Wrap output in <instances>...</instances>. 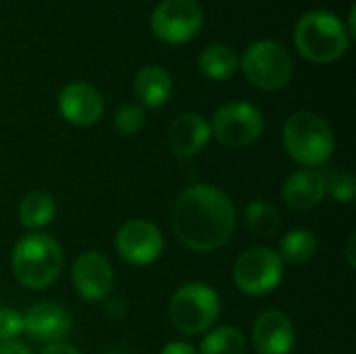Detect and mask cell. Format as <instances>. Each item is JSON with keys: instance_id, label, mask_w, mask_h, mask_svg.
I'll return each mask as SVG.
<instances>
[{"instance_id": "cell-11", "label": "cell", "mask_w": 356, "mask_h": 354, "mask_svg": "<svg viewBox=\"0 0 356 354\" xmlns=\"http://www.w3.org/2000/svg\"><path fill=\"white\" fill-rule=\"evenodd\" d=\"M75 292L88 303H102L111 296L115 273L108 259L100 252H81L71 271Z\"/></svg>"}, {"instance_id": "cell-30", "label": "cell", "mask_w": 356, "mask_h": 354, "mask_svg": "<svg viewBox=\"0 0 356 354\" xmlns=\"http://www.w3.org/2000/svg\"><path fill=\"white\" fill-rule=\"evenodd\" d=\"M108 354H123V353H108Z\"/></svg>"}, {"instance_id": "cell-22", "label": "cell", "mask_w": 356, "mask_h": 354, "mask_svg": "<svg viewBox=\"0 0 356 354\" xmlns=\"http://www.w3.org/2000/svg\"><path fill=\"white\" fill-rule=\"evenodd\" d=\"M246 338L240 330L223 325L213 330L200 344L198 354H246Z\"/></svg>"}, {"instance_id": "cell-18", "label": "cell", "mask_w": 356, "mask_h": 354, "mask_svg": "<svg viewBox=\"0 0 356 354\" xmlns=\"http://www.w3.org/2000/svg\"><path fill=\"white\" fill-rule=\"evenodd\" d=\"M240 67L238 54L225 44H211L198 56V69L204 77L215 81L229 79Z\"/></svg>"}, {"instance_id": "cell-1", "label": "cell", "mask_w": 356, "mask_h": 354, "mask_svg": "<svg viewBox=\"0 0 356 354\" xmlns=\"http://www.w3.org/2000/svg\"><path fill=\"white\" fill-rule=\"evenodd\" d=\"M171 223L177 240L186 248L213 252L234 236L236 209L223 190L211 184H196L175 200Z\"/></svg>"}, {"instance_id": "cell-24", "label": "cell", "mask_w": 356, "mask_h": 354, "mask_svg": "<svg viewBox=\"0 0 356 354\" xmlns=\"http://www.w3.org/2000/svg\"><path fill=\"white\" fill-rule=\"evenodd\" d=\"M325 192L332 194L334 200L338 202H353L356 196V179L353 173H334L325 177Z\"/></svg>"}, {"instance_id": "cell-10", "label": "cell", "mask_w": 356, "mask_h": 354, "mask_svg": "<svg viewBox=\"0 0 356 354\" xmlns=\"http://www.w3.org/2000/svg\"><path fill=\"white\" fill-rule=\"evenodd\" d=\"M115 248L125 263L134 267H144L161 257L165 240L154 223L144 219H131L119 227L115 236Z\"/></svg>"}, {"instance_id": "cell-9", "label": "cell", "mask_w": 356, "mask_h": 354, "mask_svg": "<svg viewBox=\"0 0 356 354\" xmlns=\"http://www.w3.org/2000/svg\"><path fill=\"white\" fill-rule=\"evenodd\" d=\"M204 23V10L196 0H163L150 15L152 33L167 44L192 40Z\"/></svg>"}, {"instance_id": "cell-12", "label": "cell", "mask_w": 356, "mask_h": 354, "mask_svg": "<svg viewBox=\"0 0 356 354\" xmlns=\"http://www.w3.org/2000/svg\"><path fill=\"white\" fill-rule=\"evenodd\" d=\"M58 111L65 117V121L77 127H88V125H94L102 117L104 100H102V94L94 86L86 81H73L60 90Z\"/></svg>"}, {"instance_id": "cell-27", "label": "cell", "mask_w": 356, "mask_h": 354, "mask_svg": "<svg viewBox=\"0 0 356 354\" xmlns=\"http://www.w3.org/2000/svg\"><path fill=\"white\" fill-rule=\"evenodd\" d=\"M40 354H81L75 346L65 344V342H56V344H48Z\"/></svg>"}, {"instance_id": "cell-26", "label": "cell", "mask_w": 356, "mask_h": 354, "mask_svg": "<svg viewBox=\"0 0 356 354\" xmlns=\"http://www.w3.org/2000/svg\"><path fill=\"white\" fill-rule=\"evenodd\" d=\"M161 354H198L196 348L188 342H169L165 344V348L161 351Z\"/></svg>"}, {"instance_id": "cell-15", "label": "cell", "mask_w": 356, "mask_h": 354, "mask_svg": "<svg viewBox=\"0 0 356 354\" xmlns=\"http://www.w3.org/2000/svg\"><path fill=\"white\" fill-rule=\"evenodd\" d=\"M325 196V175L319 169L294 171L282 188L284 202L294 211H311Z\"/></svg>"}, {"instance_id": "cell-5", "label": "cell", "mask_w": 356, "mask_h": 354, "mask_svg": "<svg viewBox=\"0 0 356 354\" xmlns=\"http://www.w3.org/2000/svg\"><path fill=\"white\" fill-rule=\"evenodd\" d=\"M219 313L221 303L217 292L202 282L181 286L173 294L169 305L171 323L175 325V330L188 336L207 332L219 319Z\"/></svg>"}, {"instance_id": "cell-29", "label": "cell", "mask_w": 356, "mask_h": 354, "mask_svg": "<svg viewBox=\"0 0 356 354\" xmlns=\"http://www.w3.org/2000/svg\"><path fill=\"white\" fill-rule=\"evenodd\" d=\"M355 242H356V236H350V238H348V246H346V257H348V265H350V267H356Z\"/></svg>"}, {"instance_id": "cell-4", "label": "cell", "mask_w": 356, "mask_h": 354, "mask_svg": "<svg viewBox=\"0 0 356 354\" xmlns=\"http://www.w3.org/2000/svg\"><path fill=\"white\" fill-rule=\"evenodd\" d=\"M286 152L307 169L325 165L336 148V138L330 123L311 111H300L292 115L282 131Z\"/></svg>"}, {"instance_id": "cell-2", "label": "cell", "mask_w": 356, "mask_h": 354, "mask_svg": "<svg viewBox=\"0 0 356 354\" xmlns=\"http://www.w3.org/2000/svg\"><path fill=\"white\" fill-rule=\"evenodd\" d=\"M63 269L60 244L42 232L23 236L13 250V273L17 282L29 290L48 288Z\"/></svg>"}, {"instance_id": "cell-16", "label": "cell", "mask_w": 356, "mask_h": 354, "mask_svg": "<svg viewBox=\"0 0 356 354\" xmlns=\"http://www.w3.org/2000/svg\"><path fill=\"white\" fill-rule=\"evenodd\" d=\"M211 140V125L198 113L179 115L169 127V144L177 156L198 154Z\"/></svg>"}, {"instance_id": "cell-13", "label": "cell", "mask_w": 356, "mask_h": 354, "mask_svg": "<svg viewBox=\"0 0 356 354\" xmlns=\"http://www.w3.org/2000/svg\"><path fill=\"white\" fill-rule=\"evenodd\" d=\"M23 332L35 342L56 344L63 342L71 332L69 313L56 303H38L23 315Z\"/></svg>"}, {"instance_id": "cell-23", "label": "cell", "mask_w": 356, "mask_h": 354, "mask_svg": "<svg viewBox=\"0 0 356 354\" xmlns=\"http://www.w3.org/2000/svg\"><path fill=\"white\" fill-rule=\"evenodd\" d=\"M146 123V113L140 104L125 102L115 113V129L121 136H134L138 134Z\"/></svg>"}, {"instance_id": "cell-20", "label": "cell", "mask_w": 356, "mask_h": 354, "mask_svg": "<svg viewBox=\"0 0 356 354\" xmlns=\"http://www.w3.org/2000/svg\"><path fill=\"white\" fill-rule=\"evenodd\" d=\"M319 242L313 232L309 230H292L282 238L280 244V259L290 265H305L317 255Z\"/></svg>"}, {"instance_id": "cell-28", "label": "cell", "mask_w": 356, "mask_h": 354, "mask_svg": "<svg viewBox=\"0 0 356 354\" xmlns=\"http://www.w3.org/2000/svg\"><path fill=\"white\" fill-rule=\"evenodd\" d=\"M0 354H31V351L19 342H0Z\"/></svg>"}, {"instance_id": "cell-21", "label": "cell", "mask_w": 356, "mask_h": 354, "mask_svg": "<svg viewBox=\"0 0 356 354\" xmlns=\"http://www.w3.org/2000/svg\"><path fill=\"white\" fill-rule=\"evenodd\" d=\"M280 213L269 200H252L246 207V225L259 238H273L280 232Z\"/></svg>"}, {"instance_id": "cell-25", "label": "cell", "mask_w": 356, "mask_h": 354, "mask_svg": "<svg viewBox=\"0 0 356 354\" xmlns=\"http://www.w3.org/2000/svg\"><path fill=\"white\" fill-rule=\"evenodd\" d=\"M23 332V315L10 307H0V342H15Z\"/></svg>"}, {"instance_id": "cell-19", "label": "cell", "mask_w": 356, "mask_h": 354, "mask_svg": "<svg viewBox=\"0 0 356 354\" xmlns=\"http://www.w3.org/2000/svg\"><path fill=\"white\" fill-rule=\"evenodd\" d=\"M56 213V202L48 192L33 190L25 194L19 202V221L27 230H42L46 227Z\"/></svg>"}, {"instance_id": "cell-7", "label": "cell", "mask_w": 356, "mask_h": 354, "mask_svg": "<svg viewBox=\"0 0 356 354\" xmlns=\"http://www.w3.org/2000/svg\"><path fill=\"white\" fill-rule=\"evenodd\" d=\"M211 136L227 148H244L257 142L265 129L263 113L250 102H227L211 119Z\"/></svg>"}, {"instance_id": "cell-8", "label": "cell", "mask_w": 356, "mask_h": 354, "mask_svg": "<svg viewBox=\"0 0 356 354\" xmlns=\"http://www.w3.org/2000/svg\"><path fill=\"white\" fill-rule=\"evenodd\" d=\"M284 277V261L273 248L254 246L242 252L234 265V282L248 296H265L273 292Z\"/></svg>"}, {"instance_id": "cell-17", "label": "cell", "mask_w": 356, "mask_h": 354, "mask_svg": "<svg viewBox=\"0 0 356 354\" xmlns=\"http://www.w3.org/2000/svg\"><path fill=\"white\" fill-rule=\"evenodd\" d=\"M134 94L146 108H159L169 102L173 94V79L167 69L148 65L134 77Z\"/></svg>"}, {"instance_id": "cell-3", "label": "cell", "mask_w": 356, "mask_h": 354, "mask_svg": "<svg viewBox=\"0 0 356 354\" xmlns=\"http://www.w3.org/2000/svg\"><path fill=\"white\" fill-rule=\"evenodd\" d=\"M294 44L307 61L327 65L344 56L350 35L336 15L327 10H311L298 19L294 27Z\"/></svg>"}, {"instance_id": "cell-14", "label": "cell", "mask_w": 356, "mask_h": 354, "mask_svg": "<svg viewBox=\"0 0 356 354\" xmlns=\"http://www.w3.org/2000/svg\"><path fill=\"white\" fill-rule=\"evenodd\" d=\"M294 342V323L282 311H265L252 325V346L259 354H290Z\"/></svg>"}, {"instance_id": "cell-6", "label": "cell", "mask_w": 356, "mask_h": 354, "mask_svg": "<svg viewBox=\"0 0 356 354\" xmlns=\"http://www.w3.org/2000/svg\"><path fill=\"white\" fill-rule=\"evenodd\" d=\"M242 71L246 79L259 90H282L290 83L294 61L290 52L275 40H259L250 44L242 56Z\"/></svg>"}]
</instances>
